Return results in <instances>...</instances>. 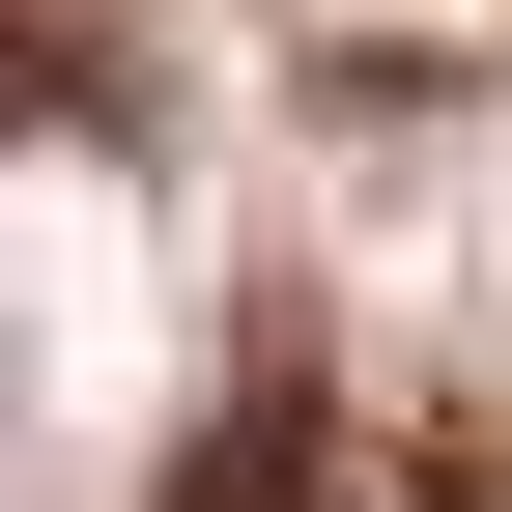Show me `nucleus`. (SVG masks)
<instances>
[{
  "label": "nucleus",
  "mask_w": 512,
  "mask_h": 512,
  "mask_svg": "<svg viewBox=\"0 0 512 512\" xmlns=\"http://www.w3.org/2000/svg\"><path fill=\"white\" fill-rule=\"evenodd\" d=\"M171 512H342V399H313V370H228L200 456H171Z\"/></svg>",
  "instance_id": "f257e3e1"
},
{
  "label": "nucleus",
  "mask_w": 512,
  "mask_h": 512,
  "mask_svg": "<svg viewBox=\"0 0 512 512\" xmlns=\"http://www.w3.org/2000/svg\"><path fill=\"white\" fill-rule=\"evenodd\" d=\"M370 512H512V456H484V427H399V456H370Z\"/></svg>",
  "instance_id": "f03ea898"
}]
</instances>
